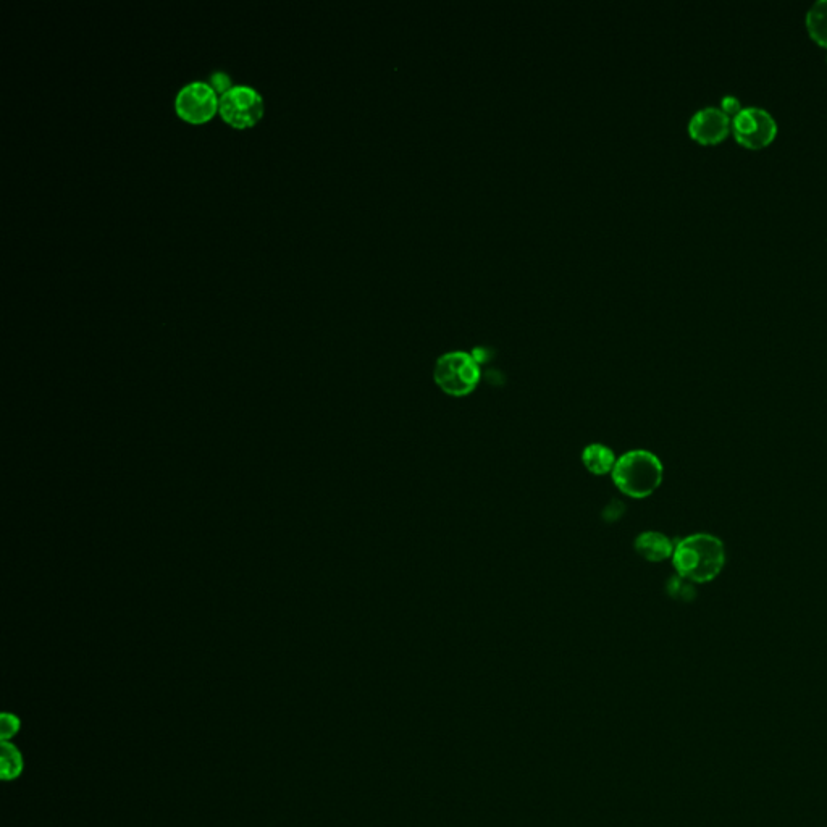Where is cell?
Returning a JSON list of instances; mask_svg holds the SVG:
<instances>
[{
    "label": "cell",
    "mask_w": 827,
    "mask_h": 827,
    "mask_svg": "<svg viewBox=\"0 0 827 827\" xmlns=\"http://www.w3.org/2000/svg\"><path fill=\"white\" fill-rule=\"evenodd\" d=\"M672 564L677 576L690 580L692 584H708L723 572L726 548L714 535H689L674 548Z\"/></svg>",
    "instance_id": "obj_1"
},
{
    "label": "cell",
    "mask_w": 827,
    "mask_h": 827,
    "mask_svg": "<svg viewBox=\"0 0 827 827\" xmlns=\"http://www.w3.org/2000/svg\"><path fill=\"white\" fill-rule=\"evenodd\" d=\"M611 477L622 495L634 500H643L661 487L664 467L656 454L634 450L618 458Z\"/></svg>",
    "instance_id": "obj_2"
},
{
    "label": "cell",
    "mask_w": 827,
    "mask_h": 827,
    "mask_svg": "<svg viewBox=\"0 0 827 827\" xmlns=\"http://www.w3.org/2000/svg\"><path fill=\"white\" fill-rule=\"evenodd\" d=\"M433 380L443 393L453 398L472 395L480 382L479 362L466 351H450L438 357Z\"/></svg>",
    "instance_id": "obj_3"
},
{
    "label": "cell",
    "mask_w": 827,
    "mask_h": 827,
    "mask_svg": "<svg viewBox=\"0 0 827 827\" xmlns=\"http://www.w3.org/2000/svg\"><path fill=\"white\" fill-rule=\"evenodd\" d=\"M731 131L742 146L761 149L776 138L777 122L769 110L748 105L732 117Z\"/></svg>",
    "instance_id": "obj_4"
},
{
    "label": "cell",
    "mask_w": 827,
    "mask_h": 827,
    "mask_svg": "<svg viewBox=\"0 0 827 827\" xmlns=\"http://www.w3.org/2000/svg\"><path fill=\"white\" fill-rule=\"evenodd\" d=\"M220 115L236 128H248L264 114V101L259 91L236 84L220 96Z\"/></svg>",
    "instance_id": "obj_5"
},
{
    "label": "cell",
    "mask_w": 827,
    "mask_h": 827,
    "mask_svg": "<svg viewBox=\"0 0 827 827\" xmlns=\"http://www.w3.org/2000/svg\"><path fill=\"white\" fill-rule=\"evenodd\" d=\"M219 94L206 81H193L180 89L177 94L178 115L188 122L202 123L214 117L219 110Z\"/></svg>",
    "instance_id": "obj_6"
},
{
    "label": "cell",
    "mask_w": 827,
    "mask_h": 827,
    "mask_svg": "<svg viewBox=\"0 0 827 827\" xmlns=\"http://www.w3.org/2000/svg\"><path fill=\"white\" fill-rule=\"evenodd\" d=\"M732 130V117L724 112L721 107L705 105L698 109L689 120V135L697 143L718 144L727 138Z\"/></svg>",
    "instance_id": "obj_7"
},
{
    "label": "cell",
    "mask_w": 827,
    "mask_h": 827,
    "mask_svg": "<svg viewBox=\"0 0 827 827\" xmlns=\"http://www.w3.org/2000/svg\"><path fill=\"white\" fill-rule=\"evenodd\" d=\"M635 551L650 563H663L674 555V543L661 532H643L635 538Z\"/></svg>",
    "instance_id": "obj_8"
},
{
    "label": "cell",
    "mask_w": 827,
    "mask_h": 827,
    "mask_svg": "<svg viewBox=\"0 0 827 827\" xmlns=\"http://www.w3.org/2000/svg\"><path fill=\"white\" fill-rule=\"evenodd\" d=\"M616 454L613 450H609L608 446L600 445V443H593L588 445L582 451V462H584L585 469L593 475H606L613 472L616 466Z\"/></svg>",
    "instance_id": "obj_9"
},
{
    "label": "cell",
    "mask_w": 827,
    "mask_h": 827,
    "mask_svg": "<svg viewBox=\"0 0 827 827\" xmlns=\"http://www.w3.org/2000/svg\"><path fill=\"white\" fill-rule=\"evenodd\" d=\"M807 30L819 46L827 47V0H816L807 12Z\"/></svg>",
    "instance_id": "obj_10"
},
{
    "label": "cell",
    "mask_w": 827,
    "mask_h": 827,
    "mask_svg": "<svg viewBox=\"0 0 827 827\" xmlns=\"http://www.w3.org/2000/svg\"><path fill=\"white\" fill-rule=\"evenodd\" d=\"M0 763H2V779L4 781L17 779L23 771V756H21L20 750L10 742H2Z\"/></svg>",
    "instance_id": "obj_11"
},
{
    "label": "cell",
    "mask_w": 827,
    "mask_h": 827,
    "mask_svg": "<svg viewBox=\"0 0 827 827\" xmlns=\"http://www.w3.org/2000/svg\"><path fill=\"white\" fill-rule=\"evenodd\" d=\"M668 592L674 600L692 601L695 598V588H693L692 582L681 576L669 579Z\"/></svg>",
    "instance_id": "obj_12"
},
{
    "label": "cell",
    "mask_w": 827,
    "mask_h": 827,
    "mask_svg": "<svg viewBox=\"0 0 827 827\" xmlns=\"http://www.w3.org/2000/svg\"><path fill=\"white\" fill-rule=\"evenodd\" d=\"M18 731H20V719H18L15 714H2V721H0V737H2V742H9Z\"/></svg>",
    "instance_id": "obj_13"
},
{
    "label": "cell",
    "mask_w": 827,
    "mask_h": 827,
    "mask_svg": "<svg viewBox=\"0 0 827 827\" xmlns=\"http://www.w3.org/2000/svg\"><path fill=\"white\" fill-rule=\"evenodd\" d=\"M210 86H212L220 96L227 93L228 89L233 88L230 76L225 72H215L214 75H212V83H210Z\"/></svg>",
    "instance_id": "obj_14"
},
{
    "label": "cell",
    "mask_w": 827,
    "mask_h": 827,
    "mask_svg": "<svg viewBox=\"0 0 827 827\" xmlns=\"http://www.w3.org/2000/svg\"><path fill=\"white\" fill-rule=\"evenodd\" d=\"M721 109H723L729 117H734L739 110H742L739 97L734 96V94H726V96L721 99Z\"/></svg>",
    "instance_id": "obj_15"
}]
</instances>
